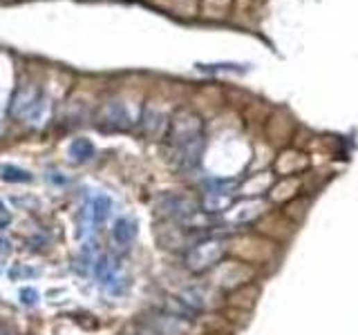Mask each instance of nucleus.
Masks as SVG:
<instances>
[{"label": "nucleus", "instance_id": "1", "mask_svg": "<svg viewBox=\"0 0 358 335\" xmlns=\"http://www.w3.org/2000/svg\"><path fill=\"white\" fill-rule=\"evenodd\" d=\"M197 141H204L202 119L191 110H177L173 119L168 121V128H166L168 150L191 146V144H197Z\"/></svg>", "mask_w": 358, "mask_h": 335}, {"label": "nucleus", "instance_id": "2", "mask_svg": "<svg viewBox=\"0 0 358 335\" xmlns=\"http://www.w3.org/2000/svg\"><path fill=\"white\" fill-rule=\"evenodd\" d=\"M12 114L16 119H23L27 123H43L45 114H47V101L41 96L36 87L25 85L16 92L14 101H12Z\"/></svg>", "mask_w": 358, "mask_h": 335}, {"label": "nucleus", "instance_id": "3", "mask_svg": "<svg viewBox=\"0 0 358 335\" xmlns=\"http://www.w3.org/2000/svg\"><path fill=\"white\" fill-rule=\"evenodd\" d=\"M224 252H226V243L222 239L200 241L186 252V268L193 273H204L208 268H213L224 257Z\"/></svg>", "mask_w": 358, "mask_h": 335}, {"label": "nucleus", "instance_id": "4", "mask_svg": "<svg viewBox=\"0 0 358 335\" xmlns=\"http://www.w3.org/2000/svg\"><path fill=\"white\" fill-rule=\"evenodd\" d=\"M157 212L173 221H191L197 215V204L186 195H164L157 199Z\"/></svg>", "mask_w": 358, "mask_h": 335}, {"label": "nucleus", "instance_id": "5", "mask_svg": "<svg viewBox=\"0 0 358 335\" xmlns=\"http://www.w3.org/2000/svg\"><path fill=\"white\" fill-rule=\"evenodd\" d=\"M133 123H135V114L126 101L114 98L110 103H105L101 112V126H105L108 130H128Z\"/></svg>", "mask_w": 358, "mask_h": 335}, {"label": "nucleus", "instance_id": "6", "mask_svg": "<svg viewBox=\"0 0 358 335\" xmlns=\"http://www.w3.org/2000/svg\"><path fill=\"white\" fill-rule=\"evenodd\" d=\"M137 235V223L130 217H119L112 226V239L119 246H130Z\"/></svg>", "mask_w": 358, "mask_h": 335}, {"label": "nucleus", "instance_id": "7", "mask_svg": "<svg viewBox=\"0 0 358 335\" xmlns=\"http://www.w3.org/2000/svg\"><path fill=\"white\" fill-rule=\"evenodd\" d=\"M94 152H96L94 144L90 139H85V137L74 139L72 144H69V148H67L69 159L76 161V164H85V161H90V159L94 157Z\"/></svg>", "mask_w": 358, "mask_h": 335}, {"label": "nucleus", "instance_id": "8", "mask_svg": "<svg viewBox=\"0 0 358 335\" xmlns=\"http://www.w3.org/2000/svg\"><path fill=\"white\" fill-rule=\"evenodd\" d=\"M90 212H92V219L94 223H101L108 219V215H110V210H112V199L103 195V192H99V195L92 197V201H90Z\"/></svg>", "mask_w": 358, "mask_h": 335}, {"label": "nucleus", "instance_id": "9", "mask_svg": "<svg viewBox=\"0 0 358 335\" xmlns=\"http://www.w3.org/2000/svg\"><path fill=\"white\" fill-rule=\"evenodd\" d=\"M144 126H146V135L148 137H162L166 128H168V121L159 114V112H155L153 108H148L144 112Z\"/></svg>", "mask_w": 358, "mask_h": 335}, {"label": "nucleus", "instance_id": "10", "mask_svg": "<svg viewBox=\"0 0 358 335\" xmlns=\"http://www.w3.org/2000/svg\"><path fill=\"white\" fill-rule=\"evenodd\" d=\"M179 302L186 304V307L191 309V311H202V309H206L208 298H206V293L202 289L191 286V289H184L182 291V295H179Z\"/></svg>", "mask_w": 358, "mask_h": 335}, {"label": "nucleus", "instance_id": "11", "mask_svg": "<svg viewBox=\"0 0 358 335\" xmlns=\"http://www.w3.org/2000/svg\"><path fill=\"white\" fill-rule=\"evenodd\" d=\"M0 179L7 181V184H29V181H32V175L18 166L0 164Z\"/></svg>", "mask_w": 358, "mask_h": 335}, {"label": "nucleus", "instance_id": "12", "mask_svg": "<svg viewBox=\"0 0 358 335\" xmlns=\"http://www.w3.org/2000/svg\"><path fill=\"white\" fill-rule=\"evenodd\" d=\"M260 208H262L260 201H255V204H244L240 210L231 212V219L233 221H248V219H253L255 215H260Z\"/></svg>", "mask_w": 358, "mask_h": 335}, {"label": "nucleus", "instance_id": "13", "mask_svg": "<svg viewBox=\"0 0 358 335\" xmlns=\"http://www.w3.org/2000/svg\"><path fill=\"white\" fill-rule=\"evenodd\" d=\"M21 300H23V304H27V307H36V302H38L36 289H23L21 291Z\"/></svg>", "mask_w": 358, "mask_h": 335}, {"label": "nucleus", "instance_id": "14", "mask_svg": "<svg viewBox=\"0 0 358 335\" xmlns=\"http://www.w3.org/2000/svg\"><path fill=\"white\" fill-rule=\"evenodd\" d=\"M7 215V208L3 206V201H0V217H5Z\"/></svg>", "mask_w": 358, "mask_h": 335}]
</instances>
